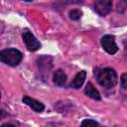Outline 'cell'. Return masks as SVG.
Returning <instances> with one entry per match:
<instances>
[{"label": "cell", "instance_id": "6", "mask_svg": "<svg viewBox=\"0 0 127 127\" xmlns=\"http://www.w3.org/2000/svg\"><path fill=\"white\" fill-rule=\"evenodd\" d=\"M22 101H23L26 105H28L29 107H31V108H32L34 111H36V112H42V111H44V109H45V106H44L43 103H41L40 101H38V100H36V99H34V98L29 97L28 95H25V96L22 98Z\"/></svg>", "mask_w": 127, "mask_h": 127}, {"label": "cell", "instance_id": "10", "mask_svg": "<svg viewBox=\"0 0 127 127\" xmlns=\"http://www.w3.org/2000/svg\"><path fill=\"white\" fill-rule=\"evenodd\" d=\"M68 16L71 20H78L82 16V12L78 9H72L68 12Z\"/></svg>", "mask_w": 127, "mask_h": 127}, {"label": "cell", "instance_id": "5", "mask_svg": "<svg viewBox=\"0 0 127 127\" xmlns=\"http://www.w3.org/2000/svg\"><path fill=\"white\" fill-rule=\"evenodd\" d=\"M112 9V3L109 0H97L94 2V11L100 16L107 15Z\"/></svg>", "mask_w": 127, "mask_h": 127}, {"label": "cell", "instance_id": "13", "mask_svg": "<svg viewBox=\"0 0 127 127\" xmlns=\"http://www.w3.org/2000/svg\"><path fill=\"white\" fill-rule=\"evenodd\" d=\"M6 115H7V113L4 110H0V119H2L3 117H5Z\"/></svg>", "mask_w": 127, "mask_h": 127}, {"label": "cell", "instance_id": "8", "mask_svg": "<svg viewBox=\"0 0 127 127\" xmlns=\"http://www.w3.org/2000/svg\"><path fill=\"white\" fill-rule=\"evenodd\" d=\"M84 93H85V95H87L88 97H90V98H92L94 100H100L101 99L100 93L93 86V84L91 82H88L86 84V87L84 88Z\"/></svg>", "mask_w": 127, "mask_h": 127}, {"label": "cell", "instance_id": "3", "mask_svg": "<svg viewBox=\"0 0 127 127\" xmlns=\"http://www.w3.org/2000/svg\"><path fill=\"white\" fill-rule=\"evenodd\" d=\"M22 38H23V41L27 47V49L30 51V52H36L38 51L40 48H41V44L40 42L37 40V38L29 31V30H26L23 35H22Z\"/></svg>", "mask_w": 127, "mask_h": 127}, {"label": "cell", "instance_id": "2", "mask_svg": "<svg viewBox=\"0 0 127 127\" xmlns=\"http://www.w3.org/2000/svg\"><path fill=\"white\" fill-rule=\"evenodd\" d=\"M22 59H23V55L17 49L10 48L0 51V62L8 65L16 66L21 63Z\"/></svg>", "mask_w": 127, "mask_h": 127}, {"label": "cell", "instance_id": "11", "mask_svg": "<svg viewBox=\"0 0 127 127\" xmlns=\"http://www.w3.org/2000/svg\"><path fill=\"white\" fill-rule=\"evenodd\" d=\"M98 123L92 119H84L82 120V122L80 123L79 127H97Z\"/></svg>", "mask_w": 127, "mask_h": 127}, {"label": "cell", "instance_id": "14", "mask_svg": "<svg viewBox=\"0 0 127 127\" xmlns=\"http://www.w3.org/2000/svg\"><path fill=\"white\" fill-rule=\"evenodd\" d=\"M1 127H15L13 124H10V123H6V124H3Z\"/></svg>", "mask_w": 127, "mask_h": 127}, {"label": "cell", "instance_id": "7", "mask_svg": "<svg viewBox=\"0 0 127 127\" xmlns=\"http://www.w3.org/2000/svg\"><path fill=\"white\" fill-rule=\"evenodd\" d=\"M53 80L58 86H64L66 82V74L63 69H57L53 74Z\"/></svg>", "mask_w": 127, "mask_h": 127}, {"label": "cell", "instance_id": "9", "mask_svg": "<svg viewBox=\"0 0 127 127\" xmlns=\"http://www.w3.org/2000/svg\"><path fill=\"white\" fill-rule=\"evenodd\" d=\"M85 77H86V72L84 70H81V71L77 72L75 74V76L73 77L72 81L70 82V86L72 88H79L83 84V82L85 80Z\"/></svg>", "mask_w": 127, "mask_h": 127}, {"label": "cell", "instance_id": "12", "mask_svg": "<svg viewBox=\"0 0 127 127\" xmlns=\"http://www.w3.org/2000/svg\"><path fill=\"white\" fill-rule=\"evenodd\" d=\"M121 86H122V88H126L127 87V84H126V81H127V73L126 72H124V73H122V75H121Z\"/></svg>", "mask_w": 127, "mask_h": 127}, {"label": "cell", "instance_id": "4", "mask_svg": "<svg viewBox=\"0 0 127 127\" xmlns=\"http://www.w3.org/2000/svg\"><path fill=\"white\" fill-rule=\"evenodd\" d=\"M101 46L103 50L109 55H114L118 51V47L115 43V38L112 35H105L101 39Z\"/></svg>", "mask_w": 127, "mask_h": 127}, {"label": "cell", "instance_id": "1", "mask_svg": "<svg viewBox=\"0 0 127 127\" xmlns=\"http://www.w3.org/2000/svg\"><path fill=\"white\" fill-rule=\"evenodd\" d=\"M96 79L97 82L105 88H112L118 82V76L116 71L110 67L101 68L96 74Z\"/></svg>", "mask_w": 127, "mask_h": 127}, {"label": "cell", "instance_id": "15", "mask_svg": "<svg viewBox=\"0 0 127 127\" xmlns=\"http://www.w3.org/2000/svg\"><path fill=\"white\" fill-rule=\"evenodd\" d=\"M0 98H1V92H0Z\"/></svg>", "mask_w": 127, "mask_h": 127}]
</instances>
